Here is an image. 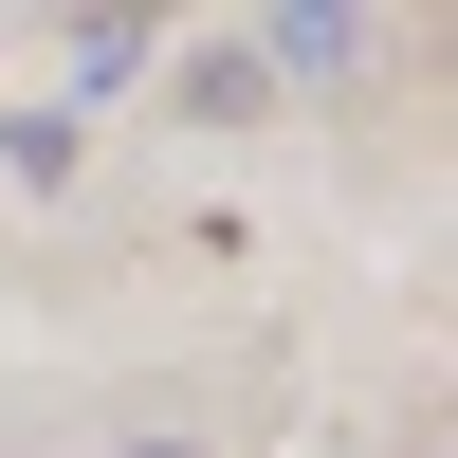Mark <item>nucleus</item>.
Masks as SVG:
<instances>
[{"instance_id": "1", "label": "nucleus", "mask_w": 458, "mask_h": 458, "mask_svg": "<svg viewBox=\"0 0 458 458\" xmlns=\"http://www.w3.org/2000/svg\"><path fill=\"white\" fill-rule=\"evenodd\" d=\"M367 19H257V73H349Z\"/></svg>"}, {"instance_id": "2", "label": "nucleus", "mask_w": 458, "mask_h": 458, "mask_svg": "<svg viewBox=\"0 0 458 458\" xmlns=\"http://www.w3.org/2000/svg\"><path fill=\"white\" fill-rule=\"evenodd\" d=\"M129 458H202V440H129Z\"/></svg>"}]
</instances>
